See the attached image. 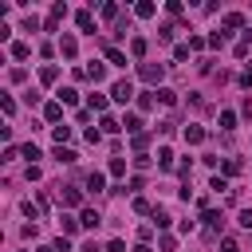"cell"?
<instances>
[{
    "instance_id": "obj_1",
    "label": "cell",
    "mask_w": 252,
    "mask_h": 252,
    "mask_svg": "<svg viewBox=\"0 0 252 252\" xmlns=\"http://www.w3.org/2000/svg\"><path fill=\"white\" fill-rule=\"evenodd\" d=\"M138 79H142V83H150L154 91H158V87H165V63H138Z\"/></svg>"
},
{
    "instance_id": "obj_2",
    "label": "cell",
    "mask_w": 252,
    "mask_h": 252,
    "mask_svg": "<svg viewBox=\"0 0 252 252\" xmlns=\"http://www.w3.org/2000/svg\"><path fill=\"white\" fill-rule=\"evenodd\" d=\"M106 94H110L114 102H122V106H126V102H134V83H130V79H118V83H110V91H106Z\"/></svg>"
},
{
    "instance_id": "obj_3",
    "label": "cell",
    "mask_w": 252,
    "mask_h": 252,
    "mask_svg": "<svg viewBox=\"0 0 252 252\" xmlns=\"http://www.w3.org/2000/svg\"><path fill=\"white\" fill-rule=\"evenodd\" d=\"M59 201H63V209H83V189L79 185H59Z\"/></svg>"
},
{
    "instance_id": "obj_4",
    "label": "cell",
    "mask_w": 252,
    "mask_h": 252,
    "mask_svg": "<svg viewBox=\"0 0 252 252\" xmlns=\"http://www.w3.org/2000/svg\"><path fill=\"white\" fill-rule=\"evenodd\" d=\"M201 220H205V236H217L224 228V213H217V209H201Z\"/></svg>"
},
{
    "instance_id": "obj_5",
    "label": "cell",
    "mask_w": 252,
    "mask_h": 252,
    "mask_svg": "<svg viewBox=\"0 0 252 252\" xmlns=\"http://www.w3.org/2000/svg\"><path fill=\"white\" fill-rule=\"evenodd\" d=\"M67 20V4L59 0V4H51V12H47V20H43V32H59V24Z\"/></svg>"
},
{
    "instance_id": "obj_6",
    "label": "cell",
    "mask_w": 252,
    "mask_h": 252,
    "mask_svg": "<svg viewBox=\"0 0 252 252\" xmlns=\"http://www.w3.org/2000/svg\"><path fill=\"white\" fill-rule=\"evenodd\" d=\"M55 51H59V55H63V59L71 63V59L79 55V39H75L71 32H63V35H59V43H55Z\"/></svg>"
},
{
    "instance_id": "obj_7",
    "label": "cell",
    "mask_w": 252,
    "mask_h": 252,
    "mask_svg": "<svg viewBox=\"0 0 252 252\" xmlns=\"http://www.w3.org/2000/svg\"><path fill=\"white\" fill-rule=\"evenodd\" d=\"M220 28H224V35H228V32H244L248 20H244V12H224V16H220Z\"/></svg>"
},
{
    "instance_id": "obj_8",
    "label": "cell",
    "mask_w": 252,
    "mask_h": 252,
    "mask_svg": "<svg viewBox=\"0 0 252 252\" xmlns=\"http://www.w3.org/2000/svg\"><path fill=\"white\" fill-rule=\"evenodd\" d=\"M79 75H83V79H91V83H102V79H106V59H91Z\"/></svg>"
},
{
    "instance_id": "obj_9",
    "label": "cell",
    "mask_w": 252,
    "mask_h": 252,
    "mask_svg": "<svg viewBox=\"0 0 252 252\" xmlns=\"http://www.w3.org/2000/svg\"><path fill=\"white\" fill-rule=\"evenodd\" d=\"M43 122H51V126H63V102H59V98L43 102Z\"/></svg>"
},
{
    "instance_id": "obj_10",
    "label": "cell",
    "mask_w": 252,
    "mask_h": 252,
    "mask_svg": "<svg viewBox=\"0 0 252 252\" xmlns=\"http://www.w3.org/2000/svg\"><path fill=\"white\" fill-rule=\"evenodd\" d=\"M75 28L87 32V35H94V12H91V8H79V12H75Z\"/></svg>"
},
{
    "instance_id": "obj_11",
    "label": "cell",
    "mask_w": 252,
    "mask_h": 252,
    "mask_svg": "<svg viewBox=\"0 0 252 252\" xmlns=\"http://www.w3.org/2000/svg\"><path fill=\"white\" fill-rule=\"evenodd\" d=\"M8 55H12L16 63H24V59L32 55V43H28V39H12V43H8Z\"/></svg>"
},
{
    "instance_id": "obj_12",
    "label": "cell",
    "mask_w": 252,
    "mask_h": 252,
    "mask_svg": "<svg viewBox=\"0 0 252 252\" xmlns=\"http://www.w3.org/2000/svg\"><path fill=\"white\" fill-rule=\"evenodd\" d=\"M102 59H106L110 67H126V51H122V47H114V43H106V47H102Z\"/></svg>"
},
{
    "instance_id": "obj_13",
    "label": "cell",
    "mask_w": 252,
    "mask_h": 252,
    "mask_svg": "<svg viewBox=\"0 0 252 252\" xmlns=\"http://www.w3.org/2000/svg\"><path fill=\"white\" fill-rule=\"evenodd\" d=\"M236 118H240L236 110H228V106H220V114H217V126H220L224 134H232V130H236Z\"/></svg>"
},
{
    "instance_id": "obj_14",
    "label": "cell",
    "mask_w": 252,
    "mask_h": 252,
    "mask_svg": "<svg viewBox=\"0 0 252 252\" xmlns=\"http://www.w3.org/2000/svg\"><path fill=\"white\" fill-rule=\"evenodd\" d=\"M83 185H87V189H91V193H110V189H106V173H98V169H91V173H87V181H83Z\"/></svg>"
},
{
    "instance_id": "obj_15",
    "label": "cell",
    "mask_w": 252,
    "mask_h": 252,
    "mask_svg": "<svg viewBox=\"0 0 252 252\" xmlns=\"http://www.w3.org/2000/svg\"><path fill=\"white\" fill-rule=\"evenodd\" d=\"M232 55H236V59H248V55H252V28L240 32V43L232 47Z\"/></svg>"
},
{
    "instance_id": "obj_16",
    "label": "cell",
    "mask_w": 252,
    "mask_h": 252,
    "mask_svg": "<svg viewBox=\"0 0 252 252\" xmlns=\"http://www.w3.org/2000/svg\"><path fill=\"white\" fill-rule=\"evenodd\" d=\"M181 138H185L189 146H201V142H205V126H197V122H189V126L181 130Z\"/></svg>"
},
{
    "instance_id": "obj_17",
    "label": "cell",
    "mask_w": 252,
    "mask_h": 252,
    "mask_svg": "<svg viewBox=\"0 0 252 252\" xmlns=\"http://www.w3.org/2000/svg\"><path fill=\"white\" fill-rule=\"evenodd\" d=\"M39 83H43V87H55V83H59V67H55V63H43V67H39Z\"/></svg>"
},
{
    "instance_id": "obj_18",
    "label": "cell",
    "mask_w": 252,
    "mask_h": 252,
    "mask_svg": "<svg viewBox=\"0 0 252 252\" xmlns=\"http://www.w3.org/2000/svg\"><path fill=\"white\" fill-rule=\"evenodd\" d=\"M122 130H126L130 138H138V134H142V114H134V110H130V114L122 118Z\"/></svg>"
},
{
    "instance_id": "obj_19",
    "label": "cell",
    "mask_w": 252,
    "mask_h": 252,
    "mask_svg": "<svg viewBox=\"0 0 252 252\" xmlns=\"http://www.w3.org/2000/svg\"><path fill=\"white\" fill-rule=\"evenodd\" d=\"M20 213H24V217H28V220H32V224H35V220H39V213H43V205H39V201H32V197H28V201H20Z\"/></svg>"
},
{
    "instance_id": "obj_20",
    "label": "cell",
    "mask_w": 252,
    "mask_h": 252,
    "mask_svg": "<svg viewBox=\"0 0 252 252\" xmlns=\"http://www.w3.org/2000/svg\"><path fill=\"white\" fill-rule=\"evenodd\" d=\"M59 228H63V236H71V232H79V228H83V220H79L75 213H63V217H59Z\"/></svg>"
},
{
    "instance_id": "obj_21",
    "label": "cell",
    "mask_w": 252,
    "mask_h": 252,
    "mask_svg": "<svg viewBox=\"0 0 252 252\" xmlns=\"http://www.w3.org/2000/svg\"><path fill=\"white\" fill-rule=\"evenodd\" d=\"M146 51H150L146 35H130V55H134V59H146Z\"/></svg>"
},
{
    "instance_id": "obj_22",
    "label": "cell",
    "mask_w": 252,
    "mask_h": 252,
    "mask_svg": "<svg viewBox=\"0 0 252 252\" xmlns=\"http://www.w3.org/2000/svg\"><path fill=\"white\" fill-rule=\"evenodd\" d=\"M55 98H59L63 106H79V91H75V87H59V91H55Z\"/></svg>"
},
{
    "instance_id": "obj_23",
    "label": "cell",
    "mask_w": 252,
    "mask_h": 252,
    "mask_svg": "<svg viewBox=\"0 0 252 252\" xmlns=\"http://www.w3.org/2000/svg\"><path fill=\"white\" fill-rule=\"evenodd\" d=\"M20 158H28V165H35V161L43 158V150H39L35 142H24V146H20Z\"/></svg>"
},
{
    "instance_id": "obj_24",
    "label": "cell",
    "mask_w": 252,
    "mask_h": 252,
    "mask_svg": "<svg viewBox=\"0 0 252 252\" xmlns=\"http://www.w3.org/2000/svg\"><path fill=\"white\" fill-rule=\"evenodd\" d=\"M51 158H55V161H63V165H75V161H79V154H75L71 146H55V154H51Z\"/></svg>"
},
{
    "instance_id": "obj_25",
    "label": "cell",
    "mask_w": 252,
    "mask_h": 252,
    "mask_svg": "<svg viewBox=\"0 0 252 252\" xmlns=\"http://www.w3.org/2000/svg\"><path fill=\"white\" fill-rule=\"evenodd\" d=\"M79 220H83V228H98V224H102L98 209H79Z\"/></svg>"
},
{
    "instance_id": "obj_26",
    "label": "cell",
    "mask_w": 252,
    "mask_h": 252,
    "mask_svg": "<svg viewBox=\"0 0 252 252\" xmlns=\"http://www.w3.org/2000/svg\"><path fill=\"white\" fill-rule=\"evenodd\" d=\"M98 20H114V24H118V20H122V16H118V4H114V0L98 4Z\"/></svg>"
},
{
    "instance_id": "obj_27",
    "label": "cell",
    "mask_w": 252,
    "mask_h": 252,
    "mask_svg": "<svg viewBox=\"0 0 252 252\" xmlns=\"http://www.w3.org/2000/svg\"><path fill=\"white\" fill-rule=\"evenodd\" d=\"M154 12H158V4H154V0H138V4H134V16H138V20H150Z\"/></svg>"
},
{
    "instance_id": "obj_28",
    "label": "cell",
    "mask_w": 252,
    "mask_h": 252,
    "mask_svg": "<svg viewBox=\"0 0 252 252\" xmlns=\"http://www.w3.org/2000/svg\"><path fill=\"white\" fill-rule=\"evenodd\" d=\"M98 130H102V134H118V130H122V122H118L114 114H102V118H98Z\"/></svg>"
},
{
    "instance_id": "obj_29",
    "label": "cell",
    "mask_w": 252,
    "mask_h": 252,
    "mask_svg": "<svg viewBox=\"0 0 252 252\" xmlns=\"http://www.w3.org/2000/svg\"><path fill=\"white\" fill-rule=\"evenodd\" d=\"M158 169H173V150L169 146H158Z\"/></svg>"
},
{
    "instance_id": "obj_30",
    "label": "cell",
    "mask_w": 252,
    "mask_h": 252,
    "mask_svg": "<svg viewBox=\"0 0 252 252\" xmlns=\"http://www.w3.org/2000/svg\"><path fill=\"white\" fill-rule=\"evenodd\" d=\"M130 205H134V213H138V217H154V209H158V205H150L146 197H134Z\"/></svg>"
},
{
    "instance_id": "obj_31",
    "label": "cell",
    "mask_w": 252,
    "mask_h": 252,
    "mask_svg": "<svg viewBox=\"0 0 252 252\" xmlns=\"http://www.w3.org/2000/svg\"><path fill=\"white\" fill-rule=\"evenodd\" d=\"M189 55H193V47H189V39H185V43H173V63H185Z\"/></svg>"
},
{
    "instance_id": "obj_32",
    "label": "cell",
    "mask_w": 252,
    "mask_h": 252,
    "mask_svg": "<svg viewBox=\"0 0 252 252\" xmlns=\"http://www.w3.org/2000/svg\"><path fill=\"white\" fill-rule=\"evenodd\" d=\"M154 98H158L161 106H173V102H177V94H173L169 87H158V91H154Z\"/></svg>"
},
{
    "instance_id": "obj_33",
    "label": "cell",
    "mask_w": 252,
    "mask_h": 252,
    "mask_svg": "<svg viewBox=\"0 0 252 252\" xmlns=\"http://www.w3.org/2000/svg\"><path fill=\"white\" fill-rule=\"evenodd\" d=\"M51 138H55V146H67L71 142V126H51Z\"/></svg>"
},
{
    "instance_id": "obj_34",
    "label": "cell",
    "mask_w": 252,
    "mask_h": 252,
    "mask_svg": "<svg viewBox=\"0 0 252 252\" xmlns=\"http://www.w3.org/2000/svg\"><path fill=\"white\" fill-rule=\"evenodd\" d=\"M106 173H110V177H126V158H110Z\"/></svg>"
},
{
    "instance_id": "obj_35",
    "label": "cell",
    "mask_w": 252,
    "mask_h": 252,
    "mask_svg": "<svg viewBox=\"0 0 252 252\" xmlns=\"http://www.w3.org/2000/svg\"><path fill=\"white\" fill-rule=\"evenodd\" d=\"M209 189H213V193H228V177H224V173H213V177H209Z\"/></svg>"
},
{
    "instance_id": "obj_36",
    "label": "cell",
    "mask_w": 252,
    "mask_h": 252,
    "mask_svg": "<svg viewBox=\"0 0 252 252\" xmlns=\"http://www.w3.org/2000/svg\"><path fill=\"white\" fill-rule=\"evenodd\" d=\"M150 220H154V228H169V224H173V217H169L165 209H154V217H150Z\"/></svg>"
},
{
    "instance_id": "obj_37",
    "label": "cell",
    "mask_w": 252,
    "mask_h": 252,
    "mask_svg": "<svg viewBox=\"0 0 252 252\" xmlns=\"http://www.w3.org/2000/svg\"><path fill=\"white\" fill-rule=\"evenodd\" d=\"M173 35H177V24H161V28H158V39H161V43H173Z\"/></svg>"
},
{
    "instance_id": "obj_38",
    "label": "cell",
    "mask_w": 252,
    "mask_h": 252,
    "mask_svg": "<svg viewBox=\"0 0 252 252\" xmlns=\"http://www.w3.org/2000/svg\"><path fill=\"white\" fill-rule=\"evenodd\" d=\"M87 106H91L94 114H106V94H91V98H87Z\"/></svg>"
},
{
    "instance_id": "obj_39",
    "label": "cell",
    "mask_w": 252,
    "mask_h": 252,
    "mask_svg": "<svg viewBox=\"0 0 252 252\" xmlns=\"http://www.w3.org/2000/svg\"><path fill=\"white\" fill-rule=\"evenodd\" d=\"M236 87H240V91H252V63H248V67L236 75Z\"/></svg>"
},
{
    "instance_id": "obj_40",
    "label": "cell",
    "mask_w": 252,
    "mask_h": 252,
    "mask_svg": "<svg viewBox=\"0 0 252 252\" xmlns=\"http://www.w3.org/2000/svg\"><path fill=\"white\" fill-rule=\"evenodd\" d=\"M0 110H4V118H12L16 114V98L12 94H0Z\"/></svg>"
},
{
    "instance_id": "obj_41",
    "label": "cell",
    "mask_w": 252,
    "mask_h": 252,
    "mask_svg": "<svg viewBox=\"0 0 252 252\" xmlns=\"http://www.w3.org/2000/svg\"><path fill=\"white\" fill-rule=\"evenodd\" d=\"M220 169H224V177H236V173H240V158H224Z\"/></svg>"
},
{
    "instance_id": "obj_42",
    "label": "cell",
    "mask_w": 252,
    "mask_h": 252,
    "mask_svg": "<svg viewBox=\"0 0 252 252\" xmlns=\"http://www.w3.org/2000/svg\"><path fill=\"white\" fill-rule=\"evenodd\" d=\"M158 248H161V252H173V248H177V236L161 232V236H158Z\"/></svg>"
},
{
    "instance_id": "obj_43",
    "label": "cell",
    "mask_w": 252,
    "mask_h": 252,
    "mask_svg": "<svg viewBox=\"0 0 252 252\" xmlns=\"http://www.w3.org/2000/svg\"><path fill=\"white\" fill-rule=\"evenodd\" d=\"M189 47H193V51H205V47H209V35H189Z\"/></svg>"
},
{
    "instance_id": "obj_44",
    "label": "cell",
    "mask_w": 252,
    "mask_h": 252,
    "mask_svg": "<svg viewBox=\"0 0 252 252\" xmlns=\"http://www.w3.org/2000/svg\"><path fill=\"white\" fill-rule=\"evenodd\" d=\"M220 252H240V244H236V236H220Z\"/></svg>"
},
{
    "instance_id": "obj_45",
    "label": "cell",
    "mask_w": 252,
    "mask_h": 252,
    "mask_svg": "<svg viewBox=\"0 0 252 252\" xmlns=\"http://www.w3.org/2000/svg\"><path fill=\"white\" fill-rule=\"evenodd\" d=\"M236 224H240V228H252V209H240V213H236Z\"/></svg>"
},
{
    "instance_id": "obj_46",
    "label": "cell",
    "mask_w": 252,
    "mask_h": 252,
    "mask_svg": "<svg viewBox=\"0 0 252 252\" xmlns=\"http://www.w3.org/2000/svg\"><path fill=\"white\" fill-rule=\"evenodd\" d=\"M224 39H228L224 32H209V47H224Z\"/></svg>"
},
{
    "instance_id": "obj_47",
    "label": "cell",
    "mask_w": 252,
    "mask_h": 252,
    "mask_svg": "<svg viewBox=\"0 0 252 252\" xmlns=\"http://www.w3.org/2000/svg\"><path fill=\"white\" fill-rule=\"evenodd\" d=\"M87 142L98 146V142H102V130H98V126H87Z\"/></svg>"
},
{
    "instance_id": "obj_48",
    "label": "cell",
    "mask_w": 252,
    "mask_h": 252,
    "mask_svg": "<svg viewBox=\"0 0 252 252\" xmlns=\"http://www.w3.org/2000/svg\"><path fill=\"white\" fill-rule=\"evenodd\" d=\"M130 142H134V150H138V154H146V146H150V134H138V138H130Z\"/></svg>"
},
{
    "instance_id": "obj_49",
    "label": "cell",
    "mask_w": 252,
    "mask_h": 252,
    "mask_svg": "<svg viewBox=\"0 0 252 252\" xmlns=\"http://www.w3.org/2000/svg\"><path fill=\"white\" fill-rule=\"evenodd\" d=\"M102 252H126V240H118V236H114V240H106V248H102Z\"/></svg>"
},
{
    "instance_id": "obj_50",
    "label": "cell",
    "mask_w": 252,
    "mask_h": 252,
    "mask_svg": "<svg viewBox=\"0 0 252 252\" xmlns=\"http://www.w3.org/2000/svg\"><path fill=\"white\" fill-rule=\"evenodd\" d=\"M181 12H185L181 0H169V4H165V16H181Z\"/></svg>"
},
{
    "instance_id": "obj_51",
    "label": "cell",
    "mask_w": 252,
    "mask_h": 252,
    "mask_svg": "<svg viewBox=\"0 0 252 252\" xmlns=\"http://www.w3.org/2000/svg\"><path fill=\"white\" fill-rule=\"evenodd\" d=\"M8 79H12V83H24V79H28V71H24V67H12V71H8Z\"/></svg>"
},
{
    "instance_id": "obj_52",
    "label": "cell",
    "mask_w": 252,
    "mask_h": 252,
    "mask_svg": "<svg viewBox=\"0 0 252 252\" xmlns=\"http://www.w3.org/2000/svg\"><path fill=\"white\" fill-rule=\"evenodd\" d=\"M16 158H20V146L8 142V146H4V161H16Z\"/></svg>"
},
{
    "instance_id": "obj_53",
    "label": "cell",
    "mask_w": 252,
    "mask_h": 252,
    "mask_svg": "<svg viewBox=\"0 0 252 252\" xmlns=\"http://www.w3.org/2000/svg\"><path fill=\"white\" fill-rule=\"evenodd\" d=\"M55 252H71V236H59L55 240Z\"/></svg>"
},
{
    "instance_id": "obj_54",
    "label": "cell",
    "mask_w": 252,
    "mask_h": 252,
    "mask_svg": "<svg viewBox=\"0 0 252 252\" xmlns=\"http://www.w3.org/2000/svg\"><path fill=\"white\" fill-rule=\"evenodd\" d=\"M240 114H244V118H252V94H248V98L240 102Z\"/></svg>"
},
{
    "instance_id": "obj_55",
    "label": "cell",
    "mask_w": 252,
    "mask_h": 252,
    "mask_svg": "<svg viewBox=\"0 0 252 252\" xmlns=\"http://www.w3.org/2000/svg\"><path fill=\"white\" fill-rule=\"evenodd\" d=\"M79 252H102V248H98V244H83Z\"/></svg>"
},
{
    "instance_id": "obj_56",
    "label": "cell",
    "mask_w": 252,
    "mask_h": 252,
    "mask_svg": "<svg viewBox=\"0 0 252 252\" xmlns=\"http://www.w3.org/2000/svg\"><path fill=\"white\" fill-rule=\"evenodd\" d=\"M130 252H154V248H150V244H134Z\"/></svg>"
},
{
    "instance_id": "obj_57",
    "label": "cell",
    "mask_w": 252,
    "mask_h": 252,
    "mask_svg": "<svg viewBox=\"0 0 252 252\" xmlns=\"http://www.w3.org/2000/svg\"><path fill=\"white\" fill-rule=\"evenodd\" d=\"M35 252H55V244H39V248H35Z\"/></svg>"
}]
</instances>
